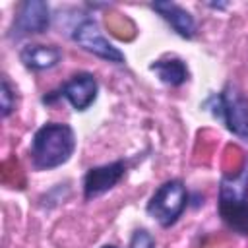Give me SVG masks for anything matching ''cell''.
Masks as SVG:
<instances>
[{"instance_id":"6da1fadb","label":"cell","mask_w":248,"mask_h":248,"mask_svg":"<svg viewBox=\"0 0 248 248\" xmlns=\"http://www.w3.org/2000/svg\"><path fill=\"white\" fill-rule=\"evenodd\" d=\"M76 151V134L62 122L43 124L31 140V163L37 170H50L70 161Z\"/></svg>"},{"instance_id":"7a4b0ae2","label":"cell","mask_w":248,"mask_h":248,"mask_svg":"<svg viewBox=\"0 0 248 248\" xmlns=\"http://www.w3.org/2000/svg\"><path fill=\"white\" fill-rule=\"evenodd\" d=\"M219 215L225 225L248 234V159L234 174H225L219 184Z\"/></svg>"},{"instance_id":"3957f363","label":"cell","mask_w":248,"mask_h":248,"mask_svg":"<svg viewBox=\"0 0 248 248\" xmlns=\"http://www.w3.org/2000/svg\"><path fill=\"white\" fill-rule=\"evenodd\" d=\"M205 107H209L215 118L225 122L231 134L248 141V99L238 85L229 81L221 93H215L205 101Z\"/></svg>"},{"instance_id":"277c9868","label":"cell","mask_w":248,"mask_h":248,"mask_svg":"<svg viewBox=\"0 0 248 248\" xmlns=\"http://www.w3.org/2000/svg\"><path fill=\"white\" fill-rule=\"evenodd\" d=\"M188 203V192L182 180H167L161 184L147 202V213L161 227H170L178 221Z\"/></svg>"},{"instance_id":"5b68a950","label":"cell","mask_w":248,"mask_h":248,"mask_svg":"<svg viewBox=\"0 0 248 248\" xmlns=\"http://www.w3.org/2000/svg\"><path fill=\"white\" fill-rule=\"evenodd\" d=\"M72 39L74 43H78L83 50L107 60V62H114L120 64L126 60L124 52L120 48H116L99 29L97 21L91 17H83L74 29H72Z\"/></svg>"},{"instance_id":"8992f818","label":"cell","mask_w":248,"mask_h":248,"mask_svg":"<svg viewBox=\"0 0 248 248\" xmlns=\"http://www.w3.org/2000/svg\"><path fill=\"white\" fill-rule=\"evenodd\" d=\"M50 25V10L46 6V2L43 0H25L12 23V39H21V37H29V35H39L45 33Z\"/></svg>"},{"instance_id":"52a82bcc","label":"cell","mask_w":248,"mask_h":248,"mask_svg":"<svg viewBox=\"0 0 248 248\" xmlns=\"http://www.w3.org/2000/svg\"><path fill=\"white\" fill-rule=\"evenodd\" d=\"M124 172H126L124 161H112V163L89 169L83 176V198L89 202L107 194L110 188H114L122 180Z\"/></svg>"},{"instance_id":"ba28073f","label":"cell","mask_w":248,"mask_h":248,"mask_svg":"<svg viewBox=\"0 0 248 248\" xmlns=\"http://www.w3.org/2000/svg\"><path fill=\"white\" fill-rule=\"evenodd\" d=\"M97 91H99V85H97L95 76L89 72H79V74L72 76V79H68L62 85L60 95L76 110H87L95 103Z\"/></svg>"},{"instance_id":"9c48e42d","label":"cell","mask_w":248,"mask_h":248,"mask_svg":"<svg viewBox=\"0 0 248 248\" xmlns=\"http://www.w3.org/2000/svg\"><path fill=\"white\" fill-rule=\"evenodd\" d=\"M151 10H155L170 27L184 39H192L196 35V21L188 10L178 6L172 0H157L151 2Z\"/></svg>"},{"instance_id":"30bf717a","label":"cell","mask_w":248,"mask_h":248,"mask_svg":"<svg viewBox=\"0 0 248 248\" xmlns=\"http://www.w3.org/2000/svg\"><path fill=\"white\" fill-rule=\"evenodd\" d=\"M19 60L25 68L33 72H43L48 68H54L62 60V50L54 45H25L19 50Z\"/></svg>"},{"instance_id":"8fae6325","label":"cell","mask_w":248,"mask_h":248,"mask_svg":"<svg viewBox=\"0 0 248 248\" xmlns=\"http://www.w3.org/2000/svg\"><path fill=\"white\" fill-rule=\"evenodd\" d=\"M149 70L157 74V78L170 85L178 87L188 79V68L180 58H167V60H155L149 64Z\"/></svg>"},{"instance_id":"7c38bea8","label":"cell","mask_w":248,"mask_h":248,"mask_svg":"<svg viewBox=\"0 0 248 248\" xmlns=\"http://www.w3.org/2000/svg\"><path fill=\"white\" fill-rule=\"evenodd\" d=\"M0 107H2V116H10L12 110L16 108V93L8 81V78H2V85H0Z\"/></svg>"},{"instance_id":"4fadbf2b","label":"cell","mask_w":248,"mask_h":248,"mask_svg":"<svg viewBox=\"0 0 248 248\" xmlns=\"http://www.w3.org/2000/svg\"><path fill=\"white\" fill-rule=\"evenodd\" d=\"M128 248H155V238L151 236L149 231L138 229V231H134Z\"/></svg>"},{"instance_id":"5bb4252c","label":"cell","mask_w":248,"mask_h":248,"mask_svg":"<svg viewBox=\"0 0 248 248\" xmlns=\"http://www.w3.org/2000/svg\"><path fill=\"white\" fill-rule=\"evenodd\" d=\"M103 248H116V246H110V244H107V246H103Z\"/></svg>"}]
</instances>
